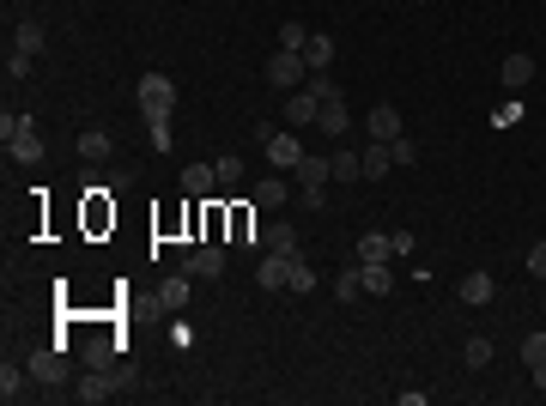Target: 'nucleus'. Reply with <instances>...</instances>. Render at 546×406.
<instances>
[{"mask_svg":"<svg viewBox=\"0 0 546 406\" xmlns=\"http://www.w3.org/2000/svg\"><path fill=\"white\" fill-rule=\"evenodd\" d=\"M140 109H146V128H152V122H171V109H176L171 73H146V79H140Z\"/></svg>","mask_w":546,"mask_h":406,"instance_id":"f257e3e1","label":"nucleus"},{"mask_svg":"<svg viewBox=\"0 0 546 406\" xmlns=\"http://www.w3.org/2000/svg\"><path fill=\"white\" fill-rule=\"evenodd\" d=\"M0 139L12 146V158H19V164H36V158H43V139H36L31 115H12V109H6V115H0Z\"/></svg>","mask_w":546,"mask_h":406,"instance_id":"f03ea898","label":"nucleus"},{"mask_svg":"<svg viewBox=\"0 0 546 406\" xmlns=\"http://www.w3.org/2000/svg\"><path fill=\"white\" fill-rule=\"evenodd\" d=\"M268 85H279V92H298V85H304V55H298V49H279V55H268Z\"/></svg>","mask_w":546,"mask_h":406,"instance_id":"7ed1b4c3","label":"nucleus"},{"mask_svg":"<svg viewBox=\"0 0 546 406\" xmlns=\"http://www.w3.org/2000/svg\"><path fill=\"white\" fill-rule=\"evenodd\" d=\"M413 237H389V231H365L358 237V261H395V255H407Z\"/></svg>","mask_w":546,"mask_h":406,"instance_id":"20e7f679","label":"nucleus"},{"mask_svg":"<svg viewBox=\"0 0 546 406\" xmlns=\"http://www.w3.org/2000/svg\"><path fill=\"white\" fill-rule=\"evenodd\" d=\"M182 273H189V279H225V249H219V243H206V249H189Z\"/></svg>","mask_w":546,"mask_h":406,"instance_id":"39448f33","label":"nucleus"},{"mask_svg":"<svg viewBox=\"0 0 546 406\" xmlns=\"http://www.w3.org/2000/svg\"><path fill=\"white\" fill-rule=\"evenodd\" d=\"M122 382H128V370H92L85 382H79V388H73V394H79L85 406H98V401H109V394H116Z\"/></svg>","mask_w":546,"mask_h":406,"instance_id":"423d86ee","label":"nucleus"},{"mask_svg":"<svg viewBox=\"0 0 546 406\" xmlns=\"http://www.w3.org/2000/svg\"><path fill=\"white\" fill-rule=\"evenodd\" d=\"M189 298H195V279H189V273H171V279L158 285V309H165V315H182Z\"/></svg>","mask_w":546,"mask_h":406,"instance_id":"0eeeda50","label":"nucleus"},{"mask_svg":"<svg viewBox=\"0 0 546 406\" xmlns=\"http://www.w3.org/2000/svg\"><path fill=\"white\" fill-rule=\"evenodd\" d=\"M316 115H322V98L309 85H298V98H285V128H309Z\"/></svg>","mask_w":546,"mask_h":406,"instance_id":"6e6552de","label":"nucleus"},{"mask_svg":"<svg viewBox=\"0 0 546 406\" xmlns=\"http://www.w3.org/2000/svg\"><path fill=\"white\" fill-rule=\"evenodd\" d=\"M365 128H371V139H401V109H395V103H376L371 115H365Z\"/></svg>","mask_w":546,"mask_h":406,"instance_id":"1a4fd4ad","label":"nucleus"},{"mask_svg":"<svg viewBox=\"0 0 546 406\" xmlns=\"http://www.w3.org/2000/svg\"><path fill=\"white\" fill-rule=\"evenodd\" d=\"M213 188H219V170L213 164H189L182 170V195H189V201H206Z\"/></svg>","mask_w":546,"mask_h":406,"instance_id":"9d476101","label":"nucleus"},{"mask_svg":"<svg viewBox=\"0 0 546 406\" xmlns=\"http://www.w3.org/2000/svg\"><path fill=\"white\" fill-rule=\"evenodd\" d=\"M25 370H31L36 382H68V358L43 346V352H31V364H25Z\"/></svg>","mask_w":546,"mask_h":406,"instance_id":"9b49d317","label":"nucleus"},{"mask_svg":"<svg viewBox=\"0 0 546 406\" xmlns=\"http://www.w3.org/2000/svg\"><path fill=\"white\" fill-rule=\"evenodd\" d=\"M498 79H504L510 92H522V85L534 79V55H522V49H516V55H504V61H498Z\"/></svg>","mask_w":546,"mask_h":406,"instance_id":"f8f14e48","label":"nucleus"},{"mask_svg":"<svg viewBox=\"0 0 546 406\" xmlns=\"http://www.w3.org/2000/svg\"><path fill=\"white\" fill-rule=\"evenodd\" d=\"M285 273H292V255H261L255 285H261V291H285Z\"/></svg>","mask_w":546,"mask_h":406,"instance_id":"ddd939ff","label":"nucleus"},{"mask_svg":"<svg viewBox=\"0 0 546 406\" xmlns=\"http://www.w3.org/2000/svg\"><path fill=\"white\" fill-rule=\"evenodd\" d=\"M455 291H462V304H492V291H498V285H492V273H486V267H474V273H462V285H455Z\"/></svg>","mask_w":546,"mask_h":406,"instance_id":"4468645a","label":"nucleus"},{"mask_svg":"<svg viewBox=\"0 0 546 406\" xmlns=\"http://www.w3.org/2000/svg\"><path fill=\"white\" fill-rule=\"evenodd\" d=\"M358 279H365V291H371V298L395 291V267H389V261H358Z\"/></svg>","mask_w":546,"mask_h":406,"instance_id":"2eb2a0df","label":"nucleus"},{"mask_svg":"<svg viewBox=\"0 0 546 406\" xmlns=\"http://www.w3.org/2000/svg\"><path fill=\"white\" fill-rule=\"evenodd\" d=\"M328 61H334V36L309 31V43H304V68H309V73H328Z\"/></svg>","mask_w":546,"mask_h":406,"instance_id":"dca6fc26","label":"nucleus"},{"mask_svg":"<svg viewBox=\"0 0 546 406\" xmlns=\"http://www.w3.org/2000/svg\"><path fill=\"white\" fill-rule=\"evenodd\" d=\"M268 158L279 170H298V158H304V146H298V134H273L268 139Z\"/></svg>","mask_w":546,"mask_h":406,"instance_id":"f3484780","label":"nucleus"},{"mask_svg":"<svg viewBox=\"0 0 546 406\" xmlns=\"http://www.w3.org/2000/svg\"><path fill=\"white\" fill-rule=\"evenodd\" d=\"M316 128H322V134H346V92L322 98V115H316Z\"/></svg>","mask_w":546,"mask_h":406,"instance_id":"a211bd4d","label":"nucleus"},{"mask_svg":"<svg viewBox=\"0 0 546 406\" xmlns=\"http://www.w3.org/2000/svg\"><path fill=\"white\" fill-rule=\"evenodd\" d=\"M261 249H268V255H298V231L279 219V225H268V231H261Z\"/></svg>","mask_w":546,"mask_h":406,"instance_id":"6ab92c4d","label":"nucleus"},{"mask_svg":"<svg viewBox=\"0 0 546 406\" xmlns=\"http://www.w3.org/2000/svg\"><path fill=\"white\" fill-rule=\"evenodd\" d=\"M25 376H31V370H19L12 358L0 364V401H6V406H12V401H25V394H31V388H25Z\"/></svg>","mask_w":546,"mask_h":406,"instance_id":"aec40b11","label":"nucleus"},{"mask_svg":"<svg viewBox=\"0 0 546 406\" xmlns=\"http://www.w3.org/2000/svg\"><path fill=\"white\" fill-rule=\"evenodd\" d=\"M358 164H365V176H389V170H395V152H389V139L365 146V152H358Z\"/></svg>","mask_w":546,"mask_h":406,"instance_id":"412c9836","label":"nucleus"},{"mask_svg":"<svg viewBox=\"0 0 546 406\" xmlns=\"http://www.w3.org/2000/svg\"><path fill=\"white\" fill-rule=\"evenodd\" d=\"M12 49H19V55H36V49H43V25H36V19H19V25H12Z\"/></svg>","mask_w":546,"mask_h":406,"instance_id":"4be33fe9","label":"nucleus"},{"mask_svg":"<svg viewBox=\"0 0 546 406\" xmlns=\"http://www.w3.org/2000/svg\"><path fill=\"white\" fill-rule=\"evenodd\" d=\"M285 195H292V188H285L279 176H268V182H255V206H261V212H279V206H285Z\"/></svg>","mask_w":546,"mask_h":406,"instance_id":"5701e85b","label":"nucleus"},{"mask_svg":"<svg viewBox=\"0 0 546 406\" xmlns=\"http://www.w3.org/2000/svg\"><path fill=\"white\" fill-rule=\"evenodd\" d=\"M328 176H334V164H328V158H298V182H304V188H322Z\"/></svg>","mask_w":546,"mask_h":406,"instance_id":"b1692460","label":"nucleus"},{"mask_svg":"<svg viewBox=\"0 0 546 406\" xmlns=\"http://www.w3.org/2000/svg\"><path fill=\"white\" fill-rule=\"evenodd\" d=\"M79 158H92V164L109 158V134H103V128H85V134H79Z\"/></svg>","mask_w":546,"mask_h":406,"instance_id":"393cba45","label":"nucleus"},{"mask_svg":"<svg viewBox=\"0 0 546 406\" xmlns=\"http://www.w3.org/2000/svg\"><path fill=\"white\" fill-rule=\"evenodd\" d=\"M462 364H468V370H486V364H492V339H468V346H462Z\"/></svg>","mask_w":546,"mask_h":406,"instance_id":"a878e982","label":"nucleus"},{"mask_svg":"<svg viewBox=\"0 0 546 406\" xmlns=\"http://www.w3.org/2000/svg\"><path fill=\"white\" fill-rule=\"evenodd\" d=\"M316 285V267H309L304 255H292V273H285V291H309Z\"/></svg>","mask_w":546,"mask_h":406,"instance_id":"bb28decb","label":"nucleus"},{"mask_svg":"<svg viewBox=\"0 0 546 406\" xmlns=\"http://www.w3.org/2000/svg\"><path fill=\"white\" fill-rule=\"evenodd\" d=\"M304 43H309V31L298 25V19H285V25H279V49H298V55H304Z\"/></svg>","mask_w":546,"mask_h":406,"instance_id":"cd10ccee","label":"nucleus"},{"mask_svg":"<svg viewBox=\"0 0 546 406\" xmlns=\"http://www.w3.org/2000/svg\"><path fill=\"white\" fill-rule=\"evenodd\" d=\"M522 364H528V370H541V364H546V334H528V339H522Z\"/></svg>","mask_w":546,"mask_h":406,"instance_id":"c85d7f7f","label":"nucleus"},{"mask_svg":"<svg viewBox=\"0 0 546 406\" xmlns=\"http://www.w3.org/2000/svg\"><path fill=\"white\" fill-rule=\"evenodd\" d=\"M328 164H334V176H341V182H352V176H365V164H358V152H334Z\"/></svg>","mask_w":546,"mask_h":406,"instance_id":"c756f323","label":"nucleus"},{"mask_svg":"<svg viewBox=\"0 0 546 406\" xmlns=\"http://www.w3.org/2000/svg\"><path fill=\"white\" fill-rule=\"evenodd\" d=\"M231 231H237V243H249V249H255V243H261V237H255V219H249V212H243V206H237V212H231Z\"/></svg>","mask_w":546,"mask_h":406,"instance_id":"7c9ffc66","label":"nucleus"},{"mask_svg":"<svg viewBox=\"0 0 546 406\" xmlns=\"http://www.w3.org/2000/svg\"><path fill=\"white\" fill-rule=\"evenodd\" d=\"M85 364H92V370H109V339H85Z\"/></svg>","mask_w":546,"mask_h":406,"instance_id":"2f4dec72","label":"nucleus"},{"mask_svg":"<svg viewBox=\"0 0 546 406\" xmlns=\"http://www.w3.org/2000/svg\"><path fill=\"white\" fill-rule=\"evenodd\" d=\"M334 291H341L346 304H352V298H358V291H365V279H358V267H346L341 279H334Z\"/></svg>","mask_w":546,"mask_h":406,"instance_id":"473e14b6","label":"nucleus"},{"mask_svg":"<svg viewBox=\"0 0 546 406\" xmlns=\"http://www.w3.org/2000/svg\"><path fill=\"white\" fill-rule=\"evenodd\" d=\"M389 152H395V164H401V170H407L413 158H419V146H413L407 134H401V139H389Z\"/></svg>","mask_w":546,"mask_h":406,"instance_id":"72a5a7b5","label":"nucleus"},{"mask_svg":"<svg viewBox=\"0 0 546 406\" xmlns=\"http://www.w3.org/2000/svg\"><path fill=\"white\" fill-rule=\"evenodd\" d=\"M213 170H219V182H243V158H219Z\"/></svg>","mask_w":546,"mask_h":406,"instance_id":"f704fd0d","label":"nucleus"},{"mask_svg":"<svg viewBox=\"0 0 546 406\" xmlns=\"http://www.w3.org/2000/svg\"><path fill=\"white\" fill-rule=\"evenodd\" d=\"M25 73H31V55L12 49V55H6V79H25Z\"/></svg>","mask_w":546,"mask_h":406,"instance_id":"c9c22d12","label":"nucleus"},{"mask_svg":"<svg viewBox=\"0 0 546 406\" xmlns=\"http://www.w3.org/2000/svg\"><path fill=\"white\" fill-rule=\"evenodd\" d=\"M528 273H534V279H546V243H534V249H528Z\"/></svg>","mask_w":546,"mask_h":406,"instance_id":"e433bc0d","label":"nucleus"}]
</instances>
